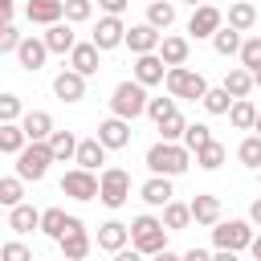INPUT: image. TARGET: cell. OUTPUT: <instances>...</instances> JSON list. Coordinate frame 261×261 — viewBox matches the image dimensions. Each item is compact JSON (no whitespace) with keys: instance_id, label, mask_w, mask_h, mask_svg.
Masks as SVG:
<instances>
[{"instance_id":"1","label":"cell","mask_w":261,"mask_h":261,"mask_svg":"<svg viewBox=\"0 0 261 261\" xmlns=\"http://www.w3.org/2000/svg\"><path fill=\"white\" fill-rule=\"evenodd\" d=\"M192 147H184V143H175V139H159L151 151H147V171H155V175H184L188 167H192Z\"/></svg>"},{"instance_id":"2","label":"cell","mask_w":261,"mask_h":261,"mask_svg":"<svg viewBox=\"0 0 261 261\" xmlns=\"http://www.w3.org/2000/svg\"><path fill=\"white\" fill-rule=\"evenodd\" d=\"M167 224H163V216H151V212H143V216H135L130 220V245L143 253V257H163L167 253Z\"/></svg>"},{"instance_id":"3","label":"cell","mask_w":261,"mask_h":261,"mask_svg":"<svg viewBox=\"0 0 261 261\" xmlns=\"http://www.w3.org/2000/svg\"><path fill=\"white\" fill-rule=\"evenodd\" d=\"M147 90L151 86H143L139 77H126V82H118L114 86V94H110V114H122V118H139V114H147Z\"/></svg>"},{"instance_id":"4","label":"cell","mask_w":261,"mask_h":261,"mask_svg":"<svg viewBox=\"0 0 261 261\" xmlns=\"http://www.w3.org/2000/svg\"><path fill=\"white\" fill-rule=\"evenodd\" d=\"M16 159V175L20 179H45V171H49V163H57V155H53V147H49V139H29L24 143V151L20 155H12Z\"/></svg>"},{"instance_id":"5","label":"cell","mask_w":261,"mask_h":261,"mask_svg":"<svg viewBox=\"0 0 261 261\" xmlns=\"http://www.w3.org/2000/svg\"><path fill=\"white\" fill-rule=\"evenodd\" d=\"M163 86H167V94H175L179 102H200V98L208 94L204 73H196V69H188V65H171L167 77H163Z\"/></svg>"},{"instance_id":"6","label":"cell","mask_w":261,"mask_h":261,"mask_svg":"<svg viewBox=\"0 0 261 261\" xmlns=\"http://www.w3.org/2000/svg\"><path fill=\"white\" fill-rule=\"evenodd\" d=\"M212 245L228 253H245L253 245V220H216L212 224Z\"/></svg>"},{"instance_id":"7","label":"cell","mask_w":261,"mask_h":261,"mask_svg":"<svg viewBox=\"0 0 261 261\" xmlns=\"http://www.w3.org/2000/svg\"><path fill=\"white\" fill-rule=\"evenodd\" d=\"M98 200L106 204V208H122L126 200H130V171H122V167H102L98 171Z\"/></svg>"},{"instance_id":"8","label":"cell","mask_w":261,"mask_h":261,"mask_svg":"<svg viewBox=\"0 0 261 261\" xmlns=\"http://www.w3.org/2000/svg\"><path fill=\"white\" fill-rule=\"evenodd\" d=\"M98 175L90 171V167H73V171H65L61 175V192L69 196V200H98Z\"/></svg>"},{"instance_id":"9","label":"cell","mask_w":261,"mask_h":261,"mask_svg":"<svg viewBox=\"0 0 261 261\" xmlns=\"http://www.w3.org/2000/svg\"><path fill=\"white\" fill-rule=\"evenodd\" d=\"M90 41L106 53V49H118V45H126V24H122V16H114V12H106L98 24H94V33H90Z\"/></svg>"},{"instance_id":"10","label":"cell","mask_w":261,"mask_h":261,"mask_svg":"<svg viewBox=\"0 0 261 261\" xmlns=\"http://www.w3.org/2000/svg\"><path fill=\"white\" fill-rule=\"evenodd\" d=\"M57 249H61V257L65 261H82V257H90V237H86V224L77 220V216H69V228H65V237L57 241Z\"/></svg>"},{"instance_id":"11","label":"cell","mask_w":261,"mask_h":261,"mask_svg":"<svg viewBox=\"0 0 261 261\" xmlns=\"http://www.w3.org/2000/svg\"><path fill=\"white\" fill-rule=\"evenodd\" d=\"M220 24H224V12H220L216 4H196V8H192V20H188V33H192L196 41H204V37L212 41V33H216Z\"/></svg>"},{"instance_id":"12","label":"cell","mask_w":261,"mask_h":261,"mask_svg":"<svg viewBox=\"0 0 261 261\" xmlns=\"http://www.w3.org/2000/svg\"><path fill=\"white\" fill-rule=\"evenodd\" d=\"M163 45V29H155L151 20H143V24H130L126 29V49L139 57V53H155Z\"/></svg>"},{"instance_id":"13","label":"cell","mask_w":261,"mask_h":261,"mask_svg":"<svg viewBox=\"0 0 261 261\" xmlns=\"http://www.w3.org/2000/svg\"><path fill=\"white\" fill-rule=\"evenodd\" d=\"M130 118H122V114H110V118H102L98 122V139L110 147V151H122V147H130Z\"/></svg>"},{"instance_id":"14","label":"cell","mask_w":261,"mask_h":261,"mask_svg":"<svg viewBox=\"0 0 261 261\" xmlns=\"http://www.w3.org/2000/svg\"><path fill=\"white\" fill-rule=\"evenodd\" d=\"M45 57H49L45 37H24V41H20V49H16V61H20V69H24V73L45 69Z\"/></svg>"},{"instance_id":"15","label":"cell","mask_w":261,"mask_h":261,"mask_svg":"<svg viewBox=\"0 0 261 261\" xmlns=\"http://www.w3.org/2000/svg\"><path fill=\"white\" fill-rule=\"evenodd\" d=\"M167 69H171V65L159 57V49H155V53H139V57H135V77H139L143 86H159V82L167 77Z\"/></svg>"},{"instance_id":"16","label":"cell","mask_w":261,"mask_h":261,"mask_svg":"<svg viewBox=\"0 0 261 261\" xmlns=\"http://www.w3.org/2000/svg\"><path fill=\"white\" fill-rule=\"evenodd\" d=\"M53 94H57L61 102H82V98H86V73H77L73 65L61 69V73L53 77Z\"/></svg>"},{"instance_id":"17","label":"cell","mask_w":261,"mask_h":261,"mask_svg":"<svg viewBox=\"0 0 261 261\" xmlns=\"http://www.w3.org/2000/svg\"><path fill=\"white\" fill-rule=\"evenodd\" d=\"M126 245H130V224H122V220L98 224V249L102 253H122Z\"/></svg>"},{"instance_id":"18","label":"cell","mask_w":261,"mask_h":261,"mask_svg":"<svg viewBox=\"0 0 261 261\" xmlns=\"http://www.w3.org/2000/svg\"><path fill=\"white\" fill-rule=\"evenodd\" d=\"M45 45H49V53H69L73 45H77V37H73V20H53V24H45Z\"/></svg>"},{"instance_id":"19","label":"cell","mask_w":261,"mask_h":261,"mask_svg":"<svg viewBox=\"0 0 261 261\" xmlns=\"http://www.w3.org/2000/svg\"><path fill=\"white\" fill-rule=\"evenodd\" d=\"M98 53H102V49H98L94 41H77V45L69 49V65H73L77 73H86V77H94V73L102 69V61H98Z\"/></svg>"},{"instance_id":"20","label":"cell","mask_w":261,"mask_h":261,"mask_svg":"<svg viewBox=\"0 0 261 261\" xmlns=\"http://www.w3.org/2000/svg\"><path fill=\"white\" fill-rule=\"evenodd\" d=\"M139 200L151 204V208H163L167 200H175V192H171V175H155V171H151V179L139 188Z\"/></svg>"},{"instance_id":"21","label":"cell","mask_w":261,"mask_h":261,"mask_svg":"<svg viewBox=\"0 0 261 261\" xmlns=\"http://www.w3.org/2000/svg\"><path fill=\"white\" fill-rule=\"evenodd\" d=\"M24 16H29L33 24L65 20V0H29V4H24Z\"/></svg>"},{"instance_id":"22","label":"cell","mask_w":261,"mask_h":261,"mask_svg":"<svg viewBox=\"0 0 261 261\" xmlns=\"http://www.w3.org/2000/svg\"><path fill=\"white\" fill-rule=\"evenodd\" d=\"M106 151H110V147H106L98 135H94V139H82V143H77V155H73V163H77V167H90V171H98V163H106Z\"/></svg>"},{"instance_id":"23","label":"cell","mask_w":261,"mask_h":261,"mask_svg":"<svg viewBox=\"0 0 261 261\" xmlns=\"http://www.w3.org/2000/svg\"><path fill=\"white\" fill-rule=\"evenodd\" d=\"M8 228L24 237V232L41 228V212H37L33 204H24V200H20V204H12V208H8Z\"/></svg>"},{"instance_id":"24","label":"cell","mask_w":261,"mask_h":261,"mask_svg":"<svg viewBox=\"0 0 261 261\" xmlns=\"http://www.w3.org/2000/svg\"><path fill=\"white\" fill-rule=\"evenodd\" d=\"M192 216H196V224L212 228V224L220 220V196H208V192L192 196Z\"/></svg>"},{"instance_id":"25","label":"cell","mask_w":261,"mask_h":261,"mask_svg":"<svg viewBox=\"0 0 261 261\" xmlns=\"http://www.w3.org/2000/svg\"><path fill=\"white\" fill-rule=\"evenodd\" d=\"M241 45H245V37H241V29H232V24H220V29L212 33V49H216L220 57L241 53Z\"/></svg>"},{"instance_id":"26","label":"cell","mask_w":261,"mask_h":261,"mask_svg":"<svg viewBox=\"0 0 261 261\" xmlns=\"http://www.w3.org/2000/svg\"><path fill=\"white\" fill-rule=\"evenodd\" d=\"M220 86H224V90H228L232 98H249L257 82H253V69H245V65H237V69H228V73H224V82H220Z\"/></svg>"},{"instance_id":"27","label":"cell","mask_w":261,"mask_h":261,"mask_svg":"<svg viewBox=\"0 0 261 261\" xmlns=\"http://www.w3.org/2000/svg\"><path fill=\"white\" fill-rule=\"evenodd\" d=\"M228 122H232L237 130H253V126H257V106H253L249 98H232V106H228Z\"/></svg>"},{"instance_id":"28","label":"cell","mask_w":261,"mask_h":261,"mask_svg":"<svg viewBox=\"0 0 261 261\" xmlns=\"http://www.w3.org/2000/svg\"><path fill=\"white\" fill-rule=\"evenodd\" d=\"M20 126H24L29 139H49V135H53V114H49V110H29V114L20 118Z\"/></svg>"},{"instance_id":"29","label":"cell","mask_w":261,"mask_h":261,"mask_svg":"<svg viewBox=\"0 0 261 261\" xmlns=\"http://www.w3.org/2000/svg\"><path fill=\"white\" fill-rule=\"evenodd\" d=\"M24 143H29V135H24L20 122H0V151L4 155H20Z\"/></svg>"},{"instance_id":"30","label":"cell","mask_w":261,"mask_h":261,"mask_svg":"<svg viewBox=\"0 0 261 261\" xmlns=\"http://www.w3.org/2000/svg\"><path fill=\"white\" fill-rule=\"evenodd\" d=\"M188 53H192L188 37H163V45H159V57L167 65H188Z\"/></svg>"},{"instance_id":"31","label":"cell","mask_w":261,"mask_h":261,"mask_svg":"<svg viewBox=\"0 0 261 261\" xmlns=\"http://www.w3.org/2000/svg\"><path fill=\"white\" fill-rule=\"evenodd\" d=\"M196 216H192V204H179V200H167L163 204V224L171 228V232H179V228H188Z\"/></svg>"},{"instance_id":"32","label":"cell","mask_w":261,"mask_h":261,"mask_svg":"<svg viewBox=\"0 0 261 261\" xmlns=\"http://www.w3.org/2000/svg\"><path fill=\"white\" fill-rule=\"evenodd\" d=\"M224 159H228V151H224V143H216V139H208V143L196 151V167H204V171H216Z\"/></svg>"},{"instance_id":"33","label":"cell","mask_w":261,"mask_h":261,"mask_svg":"<svg viewBox=\"0 0 261 261\" xmlns=\"http://www.w3.org/2000/svg\"><path fill=\"white\" fill-rule=\"evenodd\" d=\"M65 228H69V216H65L61 208H45V212H41V232H45L49 241H61Z\"/></svg>"},{"instance_id":"34","label":"cell","mask_w":261,"mask_h":261,"mask_svg":"<svg viewBox=\"0 0 261 261\" xmlns=\"http://www.w3.org/2000/svg\"><path fill=\"white\" fill-rule=\"evenodd\" d=\"M228 24H232V29H241V33H249V29L257 24V8H253L249 0H237V4H228Z\"/></svg>"},{"instance_id":"35","label":"cell","mask_w":261,"mask_h":261,"mask_svg":"<svg viewBox=\"0 0 261 261\" xmlns=\"http://www.w3.org/2000/svg\"><path fill=\"white\" fill-rule=\"evenodd\" d=\"M77 143H82V139H77L73 130H53V135H49V147H53V155H57L61 163L77 155Z\"/></svg>"},{"instance_id":"36","label":"cell","mask_w":261,"mask_h":261,"mask_svg":"<svg viewBox=\"0 0 261 261\" xmlns=\"http://www.w3.org/2000/svg\"><path fill=\"white\" fill-rule=\"evenodd\" d=\"M147 20H151L155 29H171V24H175V4H171V0H151V4H147Z\"/></svg>"},{"instance_id":"37","label":"cell","mask_w":261,"mask_h":261,"mask_svg":"<svg viewBox=\"0 0 261 261\" xmlns=\"http://www.w3.org/2000/svg\"><path fill=\"white\" fill-rule=\"evenodd\" d=\"M237 159H241L249 171H257V167H261V135H249V139H241V147H237Z\"/></svg>"},{"instance_id":"38","label":"cell","mask_w":261,"mask_h":261,"mask_svg":"<svg viewBox=\"0 0 261 261\" xmlns=\"http://www.w3.org/2000/svg\"><path fill=\"white\" fill-rule=\"evenodd\" d=\"M200 102H204V110H208V114H228V106H232V94H228L224 86H216V90L208 86V94H204Z\"/></svg>"},{"instance_id":"39","label":"cell","mask_w":261,"mask_h":261,"mask_svg":"<svg viewBox=\"0 0 261 261\" xmlns=\"http://www.w3.org/2000/svg\"><path fill=\"white\" fill-rule=\"evenodd\" d=\"M20 200H24V179H20V175H4V179H0V204L12 208V204H20Z\"/></svg>"},{"instance_id":"40","label":"cell","mask_w":261,"mask_h":261,"mask_svg":"<svg viewBox=\"0 0 261 261\" xmlns=\"http://www.w3.org/2000/svg\"><path fill=\"white\" fill-rule=\"evenodd\" d=\"M184 130H188V118L175 110V114H167L163 122H159V139H175V143H184Z\"/></svg>"},{"instance_id":"41","label":"cell","mask_w":261,"mask_h":261,"mask_svg":"<svg viewBox=\"0 0 261 261\" xmlns=\"http://www.w3.org/2000/svg\"><path fill=\"white\" fill-rule=\"evenodd\" d=\"M175 102H179L175 94H167V98H151V102H147V114H151V122L159 126L167 114H175Z\"/></svg>"},{"instance_id":"42","label":"cell","mask_w":261,"mask_h":261,"mask_svg":"<svg viewBox=\"0 0 261 261\" xmlns=\"http://www.w3.org/2000/svg\"><path fill=\"white\" fill-rule=\"evenodd\" d=\"M208 139H212V126H208V122H188V130H184V147L200 151Z\"/></svg>"},{"instance_id":"43","label":"cell","mask_w":261,"mask_h":261,"mask_svg":"<svg viewBox=\"0 0 261 261\" xmlns=\"http://www.w3.org/2000/svg\"><path fill=\"white\" fill-rule=\"evenodd\" d=\"M24 118V106L16 94H0V122H20Z\"/></svg>"},{"instance_id":"44","label":"cell","mask_w":261,"mask_h":261,"mask_svg":"<svg viewBox=\"0 0 261 261\" xmlns=\"http://www.w3.org/2000/svg\"><path fill=\"white\" fill-rule=\"evenodd\" d=\"M90 16H94V0H65V20L82 24V20H90Z\"/></svg>"},{"instance_id":"45","label":"cell","mask_w":261,"mask_h":261,"mask_svg":"<svg viewBox=\"0 0 261 261\" xmlns=\"http://www.w3.org/2000/svg\"><path fill=\"white\" fill-rule=\"evenodd\" d=\"M241 65H245V69H257V65H261V37H245V45H241Z\"/></svg>"},{"instance_id":"46","label":"cell","mask_w":261,"mask_h":261,"mask_svg":"<svg viewBox=\"0 0 261 261\" xmlns=\"http://www.w3.org/2000/svg\"><path fill=\"white\" fill-rule=\"evenodd\" d=\"M20 41H24V37H20V29H16L12 20H4V29H0V53H16V49H20Z\"/></svg>"},{"instance_id":"47","label":"cell","mask_w":261,"mask_h":261,"mask_svg":"<svg viewBox=\"0 0 261 261\" xmlns=\"http://www.w3.org/2000/svg\"><path fill=\"white\" fill-rule=\"evenodd\" d=\"M0 257H4V261H33V253H29L20 241H8V245H0Z\"/></svg>"},{"instance_id":"48","label":"cell","mask_w":261,"mask_h":261,"mask_svg":"<svg viewBox=\"0 0 261 261\" xmlns=\"http://www.w3.org/2000/svg\"><path fill=\"white\" fill-rule=\"evenodd\" d=\"M126 4H130V0H98V8H102V12H114V16H122Z\"/></svg>"},{"instance_id":"49","label":"cell","mask_w":261,"mask_h":261,"mask_svg":"<svg viewBox=\"0 0 261 261\" xmlns=\"http://www.w3.org/2000/svg\"><path fill=\"white\" fill-rule=\"evenodd\" d=\"M184 257H188V261H208V257H216V253H208V249H188Z\"/></svg>"},{"instance_id":"50","label":"cell","mask_w":261,"mask_h":261,"mask_svg":"<svg viewBox=\"0 0 261 261\" xmlns=\"http://www.w3.org/2000/svg\"><path fill=\"white\" fill-rule=\"evenodd\" d=\"M0 16L12 20V16H16V4H12V0H0Z\"/></svg>"},{"instance_id":"51","label":"cell","mask_w":261,"mask_h":261,"mask_svg":"<svg viewBox=\"0 0 261 261\" xmlns=\"http://www.w3.org/2000/svg\"><path fill=\"white\" fill-rule=\"evenodd\" d=\"M249 220H253V224H261V196L249 204Z\"/></svg>"},{"instance_id":"52","label":"cell","mask_w":261,"mask_h":261,"mask_svg":"<svg viewBox=\"0 0 261 261\" xmlns=\"http://www.w3.org/2000/svg\"><path fill=\"white\" fill-rule=\"evenodd\" d=\"M249 253H253V257L261 261V237H253V245H249Z\"/></svg>"},{"instance_id":"53","label":"cell","mask_w":261,"mask_h":261,"mask_svg":"<svg viewBox=\"0 0 261 261\" xmlns=\"http://www.w3.org/2000/svg\"><path fill=\"white\" fill-rule=\"evenodd\" d=\"M253 82H257V86H261V65H257V69H253Z\"/></svg>"},{"instance_id":"54","label":"cell","mask_w":261,"mask_h":261,"mask_svg":"<svg viewBox=\"0 0 261 261\" xmlns=\"http://www.w3.org/2000/svg\"><path fill=\"white\" fill-rule=\"evenodd\" d=\"M253 130H257V135H261V110H257V126H253Z\"/></svg>"},{"instance_id":"55","label":"cell","mask_w":261,"mask_h":261,"mask_svg":"<svg viewBox=\"0 0 261 261\" xmlns=\"http://www.w3.org/2000/svg\"><path fill=\"white\" fill-rule=\"evenodd\" d=\"M184 4H192V8H196V4H204V0H184Z\"/></svg>"},{"instance_id":"56","label":"cell","mask_w":261,"mask_h":261,"mask_svg":"<svg viewBox=\"0 0 261 261\" xmlns=\"http://www.w3.org/2000/svg\"><path fill=\"white\" fill-rule=\"evenodd\" d=\"M257 179H261V167H257Z\"/></svg>"}]
</instances>
